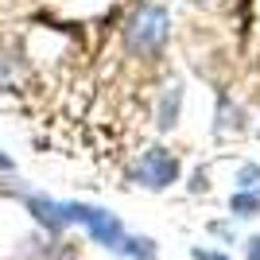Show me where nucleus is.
<instances>
[{
	"instance_id": "10",
	"label": "nucleus",
	"mask_w": 260,
	"mask_h": 260,
	"mask_svg": "<svg viewBox=\"0 0 260 260\" xmlns=\"http://www.w3.org/2000/svg\"><path fill=\"white\" fill-rule=\"evenodd\" d=\"M249 260H260V233L249 241Z\"/></svg>"
},
{
	"instance_id": "3",
	"label": "nucleus",
	"mask_w": 260,
	"mask_h": 260,
	"mask_svg": "<svg viewBox=\"0 0 260 260\" xmlns=\"http://www.w3.org/2000/svg\"><path fill=\"white\" fill-rule=\"evenodd\" d=\"M136 179L148 190H163V186H171L179 179V159L167 148H148L140 155V163H136Z\"/></svg>"
},
{
	"instance_id": "6",
	"label": "nucleus",
	"mask_w": 260,
	"mask_h": 260,
	"mask_svg": "<svg viewBox=\"0 0 260 260\" xmlns=\"http://www.w3.org/2000/svg\"><path fill=\"white\" fill-rule=\"evenodd\" d=\"M120 252H124V256H136V260H152L155 256V245L148 237H124Z\"/></svg>"
},
{
	"instance_id": "5",
	"label": "nucleus",
	"mask_w": 260,
	"mask_h": 260,
	"mask_svg": "<svg viewBox=\"0 0 260 260\" xmlns=\"http://www.w3.org/2000/svg\"><path fill=\"white\" fill-rule=\"evenodd\" d=\"M229 206L237 217H256L260 214V194H249V190H237V194L229 198Z\"/></svg>"
},
{
	"instance_id": "9",
	"label": "nucleus",
	"mask_w": 260,
	"mask_h": 260,
	"mask_svg": "<svg viewBox=\"0 0 260 260\" xmlns=\"http://www.w3.org/2000/svg\"><path fill=\"white\" fill-rule=\"evenodd\" d=\"M194 260H229L225 252H214V249H194Z\"/></svg>"
},
{
	"instance_id": "8",
	"label": "nucleus",
	"mask_w": 260,
	"mask_h": 260,
	"mask_svg": "<svg viewBox=\"0 0 260 260\" xmlns=\"http://www.w3.org/2000/svg\"><path fill=\"white\" fill-rule=\"evenodd\" d=\"M175 113H179V86H171V89H167V98H163L159 128H171V124H175Z\"/></svg>"
},
{
	"instance_id": "4",
	"label": "nucleus",
	"mask_w": 260,
	"mask_h": 260,
	"mask_svg": "<svg viewBox=\"0 0 260 260\" xmlns=\"http://www.w3.org/2000/svg\"><path fill=\"white\" fill-rule=\"evenodd\" d=\"M27 206H31V214L39 217L43 225H51V229H62L66 225L62 202H51V198H27Z\"/></svg>"
},
{
	"instance_id": "2",
	"label": "nucleus",
	"mask_w": 260,
	"mask_h": 260,
	"mask_svg": "<svg viewBox=\"0 0 260 260\" xmlns=\"http://www.w3.org/2000/svg\"><path fill=\"white\" fill-rule=\"evenodd\" d=\"M62 214H66V221H82V225L89 229V237L98 241V245H105V249L120 252V245H124V237H128L124 225H120L109 210L86 206V202H62Z\"/></svg>"
},
{
	"instance_id": "1",
	"label": "nucleus",
	"mask_w": 260,
	"mask_h": 260,
	"mask_svg": "<svg viewBox=\"0 0 260 260\" xmlns=\"http://www.w3.org/2000/svg\"><path fill=\"white\" fill-rule=\"evenodd\" d=\"M167 39H171V16H167L163 4H144L128 20V27H124V47H128V54H136V58L159 54L163 47H167Z\"/></svg>"
},
{
	"instance_id": "11",
	"label": "nucleus",
	"mask_w": 260,
	"mask_h": 260,
	"mask_svg": "<svg viewBox=\"0 0 260 260\" xmlns=\"http://www.w3.org/2000/svg\"><path fill=\"white\" fill-rule=\"evenodd\" d=\"M0 171H12V155H4V152H0Z\"/></svg>"
},
{
	"instance_id": "7",
	"label": "nucleus",
	"mask_w": 260,
	"mask_h": 260,
	"mask_svg": "<svg viewBox=\"0 0 260 260\" xmlns=\"http://www.w3.org/2000/svg\"><path fill=\"white\" fill-rule=\"evenodd\" d=\"M237 190L260 194V167H256V163H245V167L237 171Z\"/></svg>"
}]
</instances>
